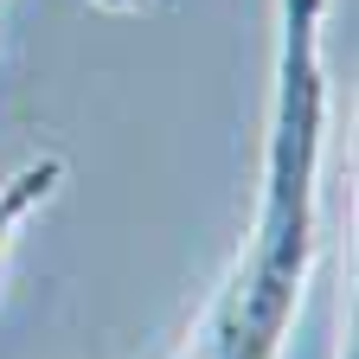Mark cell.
<instances>
[{
  "label": "cell",
  "instance_id": "3",
  "mask_svg": "<svg viewBox=\"0 0 359 359\" xmlns=\"http://www.w3.org/2000/svg\"><path fill=\"white\" fill-rule=\"evenodd\" d=\"M187 359H193V353H187Z\"/></svg>",
  "mask_w": 359,
  "mask_h": 359
},
{
  "label": "cell",
  "instance_id": "1",
  "mask_svg": "<svg viewBox=\"0 0 359 359\" xmlns=\"http://www.w3.org/2000/svg\"><path fill=\"white\" fill-rule=\"evenodd\" d=\"M327 0L276 7V90L263 135V187L250 250L193 334V359H283L289 321L321 250V154H327Z\"/></svg>",
  "mask_w": 359,
  "mask_h": 359
},
{
  "label": "cell",
  "instance_id": "2",
  "mask_svg": "<svg viewBox=\"0 0 359 359\" xmlns=\"http://www.w3.org/2000/svg\"><path fill=\"white\" fill-rule=\"evenodd\" d=\"M58 180H65V161H58V154H39V161H26L20 173L0 180V263H7L13 238L26 231V218L58 193Z\"/></svg>",
  "mask_w": 359,
  "mask_h": 359
}]
</instances>
